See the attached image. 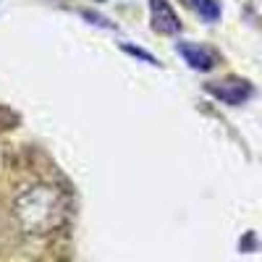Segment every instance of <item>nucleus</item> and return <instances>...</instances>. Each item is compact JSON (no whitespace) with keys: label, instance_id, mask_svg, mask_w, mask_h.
<instances>
[{"label":"nucleus","instance_id":"nucleus-1","mask_svg":"<svg viewBox=\"0 0 262 262\" xmlns=\"http://www.w3.org/2000/svg\"><path fill=\"white\" fill-rule=\"evenodd\" d=\"M13 217L16 226L27 236L42 238L55 233L66 217H69V202L58 186L53 184H32L13 196Z\"/></svg>","mask_w":262,"mask_h":262},{"label":"nucleus","instance_id":"nucleus-2","mask_svg":"<svg viewBox=\"0 0 262 262\" xmlns=\"http://www.w3.org/2000/svg\"><path fill=\"white\" fill-rule=\"evenodd\" d=\"M149 18H152V29L158 34H179L181 29V21L168 0H149Z\"/></svg>","mask_w":262,"mask_h":262},{"label":"nucleus","instance_id":"nucleus-3","mask_svg":"<svg viewBox=\"0 0 262 262\" xmlns=\"http://www.w3.org/2000/svg\"><path fill=\"white\" fill-rule=\"evenodd\" d=\"M210 95H215L221 102L226 105H242L249 95H252V86L242 79H228V81H215L207 86Z\"/></svg>","mask_w":262,"mask_h":262},{"label":"nucleus","instance_id":"nucleus-4","mask_svg":"<svg viewBox=\"0 0 262 262\" xmlns=\"http://www.w3.org/2000/svg\"><path fill=\"white\" fill-rule=\"evenodd\" d=\"M179 55L191 66L194 71H210L212 69V55L205 50V48H200V45H194V42H179Z\"/></svg>","mask_w":262,"mask_h":262},{"label":"nucleus","instance_id":"nucleus-5","mask_svg":"<svg viewBox=\"0 0 262 262\" xmlns=\"http://www.w3.org/2000/svg\"><path fill=\"white\" fill-rule=\"evenodd\" d=\"M184 3L202 21H217L221 18V6H217L215 0H184Z\"/></svg>","mask_w":262,"mask_h":262},{"label":"nucleus","instance_id":"nucleus-6","mask_svg":"<svg viewBox=\"0 0 262 262\" xmlns=\"http://www.w3.org/2000/svg\"><path fill=\"white\" fill-rule=\"evenodd\" d=\"M123 50H126V53H131L134 58H142V60L152 63V66H160V63H158V58L152 55V53H147V50H139V48H134V45H123Z\"/></svg>","mask_w":262,"mask_h":262}]
</instances>
